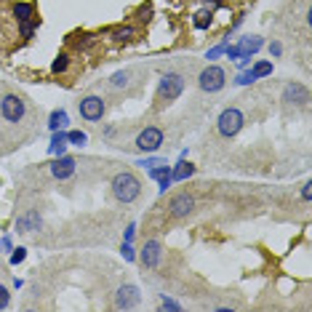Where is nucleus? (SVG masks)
Wrapping results in <instances>:
<instances>
[{"label":"nucleus","instance_id":"nucleus-1","mask_svg":"<svg viewBox=\"0 0 312 312\" xmlns=\"http://www.w3.org/2000/svg\"><path fill=\"white\" fill-rule=\"evenodd\" d=\"M112 192L120 203H134L142 192V181H139L131 171H123V173H115L112 179Z\"/></svg>","mask_w":312,"mask_h":312},{"label":"nucleus","instance_id":"nucleus-2","mask_svg":"<svg viewBox=\"0 0 312 312\" xmlns=\"http://www.w3.org/2000/svg\"><path fill=\"white\" fill-rule=\"evenodd\" d=\"M219 134H222V136H235L240 128H243V123H246V120H243V112L238 110V107H227L222 115H219Z\"/></svg>","mask_w":312,"mask_h":312},{"label":"nucleus","instance_id":"nucleus-3","mask_svg":"<svg viewBox=\"0 0 312 312\" xmlns=\"http://www.w3.org/2000/svg\"><path fill=\"white\" fill-rule=\"evenodd\" d=\"M224 83H227V75H224V69L216 67V64L205 67L203 72H200V77H198V86H200L203 91H208V94H214V91H222Z\"/></svg>","mask_w":312,"mask_h":312},{"label":"nucleus","instance_id":"nucleus-4","mask_svg":"<svg viewBox=\"0 0 312 312\" xmlns=\"http://www.w3.org/2000/svg\"><path fill=\"white\" fill-rule=\"evenodd\" d=\"M0 115H3L8 123H19L27 115V104L16 94H8V96H3V101H0Z\"/></svg>","mask_w":312,"mask_h":312},{"label":"nucleus","instance_id":"nucleus-5","mask_svg":"<svg viewBox=\"0 0 312 312\" xmlns=\"http://www.w3.org/2000/svg\"><path fill=\"white\" fill-rule=\"evenodd\" d=\"M184 91V77L176 75V72H166L163 77H160V99L163 101H173L179 99Z\"/></svg>","mask_w":312,"mask_h":312},{"label":"nucleus","instance_id":"nucleus-6","mask_svg":"<svg viewBox=\"0 0 312 312\" xmlns=\"http://www.w3.org/2000/svg\"><path fill=\"white\" fill-rule=\"evenodd\" d=\"M160 144H163V131L155 128V125H149V128H144L136 136V147L142 149V152H155Z\"/></svg>","mask_w":312,"mask_h":312},{"label":"nucleus","instance_id":"nucleus-7","mask_svg":"<svg viewBox=\"0 0 312 312\" xmlns=\"http://www.w3.org/2000/svg\"><path fill=\"white\" fill-rule=\"evenodd\" d=\"M77 107H80V115H83L86 120H101V115H104V99L101 96H86V99L77 101Z\"/></svg>","mask_w":312,"mask_h":312},{"label":"nucleus","instance_id":"nucleus-8","mask_svg":"<svg viewBox=\"0 0 312 312\" xmlns=\"http://www.w3.org/2000/svg\"><path fill=\"white\" fill-rule=\"evenodd\" d=\"M192 208H195V198L192 195H187V192H181V195H176L171 203H168V211H171V216L173 219H184V216H190L192 214Z\"/></svg>","mask_w":312,"mask_h":312},{"label":"nucleus","instance_id":"nucleus-9","mask_svg":"<svg viewBox=\"0 0 312 312\" xmlns=\"http://www.w3.org/2000/svg\"><path fill=\"white\" fill-rule=\"evenodd\" d=\"M139 304V288L136 285H120L118 288V299H115V307L118 309H131Z\"/></svg>","mask_w":312,"mask_h":312},{"label":"nucleus","instance_id":"nucleus-10","mask_svg":"<svg viewBox=\"0 0 312 312\" xmlns=\"http://www.w3.org/2000/svg\"><path fill=\"white\" fill-rule=\"evenodd\" d=\"M283 101H288V104H307L309 101L307 86H302V83H288L283 88Z\"/></svg>","mask_w":312,"mask_h":312},{"label":"nucleus","instance_id":"nucleus-11","mask_svg":"<svg viewBox=\"0 0 312 312\" xmlns=\"http://www.w3.org/2000/svg\"><path fill=\"white\" fill-rule=\"evenodd\" d=\"M75 158H69V155H64V158H59V160H54L51 163V176L54 179H69L75 173Z\"/></svg>","mask_w":312,"mask_h":312},{"label":"nucleus","instance_id":"nucleus-12","mask_svg":"<svg viewBox=\"0 0 312 312\" xmlns=\"http://www.w3.org/2000/svg\"><path fill=\"white\" fill-rule=\"evenodd\" d=\"M160 253H163V248H160V243L158 240H147L144 243V251H142V264L147 270H152V267H158V262H160Z\"/></svg>","mask_w":312,"mask_h":312},{"label":"nucleus","instance_id":"nucleus-13","mask_svg":"<svg viewBox=\"0 0 312 312\" xmlns=\"http://www.w3.org/2000/svg\"><path fill=\"white\" fill-rule=\"evenodd\" d=\"M40 227V214L38 211H27V214H21L16 219V232H32V229H38Z\"/></svg>","mask_w":312,"mask_h":312},{"label":"nucleus","instance_id":"nucleus-14","mask_svg":"<svg viewBox=\"0 0 312 312\" xmlns=\"http://www.w3.org/2000/svg\"><path fill=\"white\" fill-rule=\"evenodd\" d=\"M264 45V40L262 38H256V35H251V38H240V43H238V48H240V54L243 56H253L259 48Z\"/></svg>","mask_w":312,"mask_h":312},{"label":"nucleus","instance_id":"nucleus-15","mask_svg":"<svg viewBox=\"0 0 312 312\" xmlns=\"http://www.w3.org/2000/svg\"><path fill=\"white\" fill-rule=\"evenodd\" d=\"M192 173H195V166H192V163H187V160L181 158V163L171 171V181H184V179H190Z\"/></svg>","mask_w":312,"mask_h":312},{"label":"nucleus","instance_id":"nucleus-16","mask_svg":"<svg viewBox=\"0 0 312 312\" xmlns=\"http://www.w3.org/2000/svg\"><path fill=\"white\" fill-rule=\"evenodd\" d=\"M211 21H214V11L205 8V11H198V14H195L192 24L198 27V30H208V27H211Z\"/></svg>","mask_w":312,"mask_h":312},{"label":"nucleus","instance_id":"nucleus-17","mask_svg":"<svg viewBox=\"0 0 312 312\" xmlns=\"http://www.w3.org/2000/svg\"><path fill=\"white\" fill-rule=\"evenodd\" d=\"M64 125H67V112L64 110H54L51 118H48V128L51 131H59V128H64Z\"/></svg>","mask_w":312,"mask_h":312},{"label":"nucleus","instance_id":"nucleus-18","mask_svg":"<svg viewBox=\"0 0 312 312\" xmlns=\"http://www.w3.org/2000/svg\"><path fill=\"white\" fill-rule=\"evenodd\" d=\"M32 14H35V8H32L30 3H16V6H14V16H16L19 21H30Z\"/></svg>","mask_w":312,"mask_h":312},{"label":"nucleus","instance_id":"nucleus-19","mask_svg":"<svg viewBox=\"0 0 312 312\" xmlns=\"http://www.w3.org/2000/svg\"><path fill=\"white\" fill-rule=\"evenodd\" d=\"M67 67H69V56H67V54H59V56L54 59V64H51V72L62 75V72H67Z\"/></svg>","mask_w":312,"mask_h":312},{"label":"nucleus","instance_id":"nucleus-20","mask_svg":"<svg viewBox=\"0 0 312 312\" xmlns=\"http://www.w3.org/2000/svg\"><path fill=\"white\" fill-rule=\"evenodd\" d=\"M163 176H171V166L160 163L155 168H149V179H163Z\"/></svg>","mask_w":312,"mask_h":312},{"label":"nucleus","instance_id":"nucleus-21","mask_svg":"<svg viewBox=\"0 0 312 312\" xmlns=\"http://www.w3.org/2000/svg\"><path fill=\"white\" fill-rule=\"evenodd\" d=\"M67 142H69V144H77V147H83V144L88 142V136H86L83 131H69V134H67Z\"/></svg>","mask_w":312,"mask_h":312},{"label":"nucleus","instance_id":"nucleus-22","mask_svg":"<svg viewBox=\"0 0 312 312\" xmlns=\"http://www.w3.org/2000/svg\"><path fill=\"white\" fill-rule=\"evenodd\" d=\"M112 38L115 40H131L134 38V27H118V30H112Z\"/></svg>","mask_w":312,"mask_h":312},{"label":"nucleus","instance_id":"nucleus-23","mask_svg":"<svg viewBox=\"0 0 312 312\" xmlns=\"http://www.w3.org/2000/svg\"><path fill=\"white\" fill-rule=\"evenodd\" d=\"M251 72H253V77L259 80V77H264V75H270V72H272V64H270V62H259L256 67L251 69Z\"/></svg>","mask_w":312,"mask_h":312},{"label":"nucleus","instance_id":"nucleus-24","mask_svg":"<svg viewBox=\"0 0 312 312\" xmlns=\"http://www.w3.org/2000/svg\"><path fill=\"white\" fill-rule=\"evenodd\" d=\"M110 86L112 88H125V86H128V75H125V72H115L112 80H110Z\"/></svg>","mask_w":312,"mask_h":312},{"label":"nucleus","instance_id":"nucleus-25","mask_svg":"<svg viewBox=\"0 0 312 312\" xmlns=\"http://www.w3.org/2000/svg\"><path fill=\"white\" fill-rule=\"evenodd\" d=\"M120 251H123V259H125V262H136V251L131 248V243H123Z\"/></svg>","mask_w":312,"mask_h":312},{"label":"nucleus","instance_id":"nucleus-26","mask_svg":"<svg viewBox=\"0 0 312 312\" xmlns=\"http://www.w3.org/2000/svg\"><path fill=\"white\" fill-rule=\"evenodd\" d=\"M253 80H256V77H253V72H240V75L235 77V83H238V86H248V83H253Z\"/></svg>","mask_w":312,"mask_h":312},{"label":"nucleus","instance_id":"nucleus-27","mask_svg":"<svg viewBox=\"0 0 312 312\" xmlns=\"http://www.w3.org/2000/svg\"><path fill=\"white\" fill-rule=\"evenodd\" d=\"M91 43H94V38H91V35H77V40H75V48H88Z\"/></svg>","mask_w":312,"mask_h":312},{"label":"nucleus","instance_id":"nucleus-28","mask_svg":"<svg viewBox=\"0 0 312 312\" xmlns=\"http://www.w3.org/2000/svg\"><path fill=\"white\" fill-rule=\"evenodd\" d=\"M21 38H32V35H35V24H32V21H21Z\"/></svg>","mask_w":312,"mask_h":312},{"label":"nucleus","instance_id":"nucleus-29","mask_svg":"<svg viewBox=\"0 0 312 312\" xmlns=\"http://www.w3.org/2000/svg\"><path fill=\"white\" fill-rule=\"evenodd\" d=\"M24 256H27V251L24 248H16L14 253H11V264H21V262H24Z\"/></svg>","mask_w":312,"mask_h":312},{"label":"nucleus","instance_id":"nucleus-30","mask_svg":"<svg viewBox=\"0 0 312 312\" xmlns=\"http://www.w3.org/2000/svg\"><path fill=\"white\" fill-rule=\"evenodd\" d=\"M8 299H11L8 288H6V285H0V309H6V307H8Z\"/></svg>","mask_w":312,"mask_h":312},{"label":"nucleus","instance_id":"nucleus-31","mask_svg":"<svg viewBox=\"0 0 312 312\" xmlns=\"http://www.w3.org/2000/svg\"><path fill=\"white\" fill-rule=\"evenodd\" d=\"M224 54H227V59H240V48H238V45H227V48H224Z\"/></svg>","mask_w":312,"mask_h":312},{"label":"nucleus","instance_id":"nucleus-32","mask_svg":"<svg viewBox=\"0 0 312 312\" xmlns=\"http://www.w3.org/2000/svg\"><path fill=\"white\" fill-rule=\"evenodd\" d=\"M160 163H166V160H160V158H149V160H139L136 166H147V168H155V166H160Z\"/></svg>","mask_w":312,"mask_h":312},{"label":"nucleus","instance_id":"nucleus-33","mask_svg":"<svg viewBox=\"0 0 312 312\" xmlns=\"http://www.w3.org/2000/svg\"><path fill=\"white\" fill-rule=\"evenodd\" d=\"M224 48H227V43H219L216 48L208 51V59H216V56H222V54H224Z\"/></svg>","mask_w":312,"mask_h":312},{"label":"nucleus","instance_id":"nucleus-34","mask_svg":"<svg viewBox=\"0 0 312 312\" xmlns=\"http://www.w3.org/2000/svg\"><path fill=\"white\" fill-rule=\"evenodd\" d=\"M160 309H181V304H176L173 299H163V302H160Z\"/></svg>","mask_w":312,"mask_h":312},{"label":"nucleus","instance_id":"nucleus-35","mask_svg":"<svg viewBox=\"0 0 312 312\" xmlns=\"http://www.w3.org/2000/svg\"><path fill=\"white\" fill-rule=\"evenodd\" d=\"M134 232H136V224H128V229H125V238H123V240L131 243V240H134Z\"/></svg>","mask_w":312,"mask_h":312},{"label":"nucleus","instance_id":"nucleus-36","mask_svg":"<svg viewBox=\"0 0 312 312\" xmlns=\"http://www.w3.org/2000/svg\"><path fill=\"white\" fill-rule=\"evenodd\" d=\"M302 198H304V200H309V198H312V184H309V181L302 187Z\"/></svg>","mask_w":312,"mask_h":312},{"label":"nucleus","instance_id":"nucleus-37","mask_svg":"<svg viewBox=\"0 0 312 312\" xmlns=\"http://www.w3.org/2000/svg\"><path fill=\"white\" fill-rule=\"evenodd\" d=\"M270 54H272V56H280V54H283V45H280V43H272V45H270Z\"/></svg>","mask_w":312,"mask_h":312},{"label":"nucleus","instance_id":"nucleus-38","mask_svg":"<svg viewBox=\"0 0 312 312\" xmlns=\"http://www.w3.org/2000/svg\"><path fill=\"white\" fill-rule=\"evenodd\" d=\"M203 3H205L208 8H216V6H222V0H203Z\"/></svg>","mask_w":312,"mask_h":312},{"label":"nucleus","instance_id":"nucleus-39","mask_svg":"<svg viewBox=\"0 0 312 312\" xmlns=\"http://www.w3.org/2000/svg\"><path fill=\"white\" fill-rule=\"evenodd\" d=\"M0 248L8 251V248H11V240H8V238H3V240H0Z\"/></svg>","mask_w":312,"mask_h":312}]
</instances>
